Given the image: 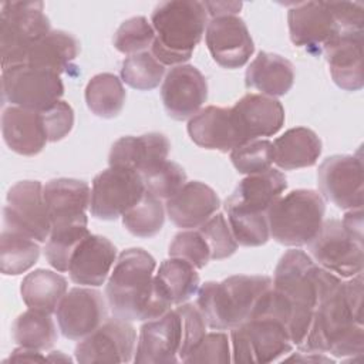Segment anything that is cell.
Returning <instances> with one entry per match:
<instances>
[{
	"label": "cell",
	"mask_w": 364,
	"mask_h": 364,
	"mask_svg": "<svg viewBox=\"0 0 364 364\" xmlns=\"http://www.w3.org/2000/svg\"><path fill=\"white\" fill-rule=\"evenodd\" d=\"M3 101L31 111H44L64 94L58 74L28 64L1 70Z\"/></svg>",
	"instance_id": "9"
},
{
	"label": "cell",
	"mask_w": 364,
	"mask_h": 364,
	"mask_svg": "<svg viewBox=\"0 0 364 364\" xmlns=\"http://www.w3.org/2000/svg\"><path fill=\"white\" fill-rule=\"evenodd\" d=\"M40 114L48 142L64 139L74 127V111L67 101L60 100Z\"/></svg>",
	"instance_id": "48"
},
{
	"label": "cell",
	"mask_w": 364,
	"mask_h": 364,
	"mask_svg": "<svg viewBox=\"0 0 364 364\" xmlns=\"http://www.w3.org/2000/svg\"><path fill=\"white\" fill-rule=\"evenodd\" d=\"M43 193L51 229L88 223L85 212L90 209L91 188L87 182L73 178L51 179L44 185Z\"/></svg>",
	"instance_id": "21"
},
{
	"label": "cell",
	"mask_w": 364,
	"mask_h": 364,
	"mask_svg": "<svg viewBox=\"0 0 364 364\" xmlns=\"http://www.w3.org/2000/svg\"><path fill=\"white\" fill-rule=\"evenodd\" d=\"M47 358L51 360V361H60V360H63V361H71V358L67 357V355H64L61 351H53V353H50V355H48Z\"/></svg>",
	"instance_id": "53"
},
{
	"label": "cell",
	"mask_w": 364,
	"mask_h": 364,
	"mask_svg": "<svg viewBox=\"0 0 364 364\" xmlns=\"http://www.w3.org/2000/svg\"><path fill=\"white\" fill-rule=\"evenodd\" d=\"M294 82L293 64L274 53L260 51L245 73V85L263 95L280 97L290 91Z\"/></svg>",
	"instance_id": "29"
},
{
	"label": "cell",
	"mask_w": 364,
	"mask_h": 364,
	"mask_svg": "<svg viewBox=\"0 0 364 364\" xmlns=\"http://www.w3.org/2000/svg\"><path fill=\"white\" fill-rule=\"evenodd\" d=\"M124 228L136 237H152L161 232L165 222V209L161 199L144 193L141 200L122 216Z\"/></svg>",
	"instance_id": "37"
},
{
	"label": "cell",
	"mask_w": 364,
	"mask_h": 364,
	"mask_svg": "<svg viewBox=\"0 0 364 364\" xmlns=\"http://www.w3.org/2000/svg\"><path fill=\"white\" fill-rule=\"evenodd\" d=\"M290 40L297 47L320 53L324 46L340 34L328 1H303L287 11Z\"/></svg>",
	"instance_id": "19"
},
{
	"label": "cell",
	"mask_w": 364,
	"mask_h": 364,
	"mask_svg": "<svg viewBox=\"0 0 364 364\" xmlns=\"http://www.w3.org/2000/svg\"><path fill=\"white\" fill-rule=\"evenodd\" d=\"M182 344V320L176 309L146 320L136 340L134 363L138 364H169L179 361Z\"/></svg>",
	"instance_id": "16"
},
{
	"label": "cell",
	"mask_w": 364,
	"mask_h": 364,
	"mask_svg": "<svg viewBox=\"0 0 364 364\" xmlns=\"http://www.w3.org/2000/svg\"><path fill=\"white\" fill-rule=\"evenodd\" d=\"M141 178L144 181L145 192L158 199H169L186 183V172L183 168L168 159L141 175Z\"/></svg>",
	"instance_id": "43"
},
{
	"label": "cell",
	"mask_w": 364,
	"mask_h": 364,
	"mask_svg": "<svg viewBox=\"0 0 364 364\" xmlns=\"http://www.w3.org/2000/svg\"><path fill=\"white\" fill-rule=\"evenodd\" d=\"M320 193L343 210L363 208V162L355 155H331L317 171Z\"/></svg>",
	"instance_id": "14"
},
{
	"label": "cell",
	"mask_w": 364,
	"mask_h": 364,
	"mask_svg": "<svg viewBox=\"0 0 364 364\" xmlns=\"http://www.w3.org/2000/svg\"><path fill=\"white\" fill-rule=\"evenodd\" d=\"M232 361L230 338L223 331L206 333L199 343L191 350L183 363H220L228 364Z\"/></svg>",
	"instance_id": "46"
},
{
	"label": "cell",
	"mask_w": 364,
	"mask_h": 364,
	"mask_svg": "<svg viewBox=\"0 0 364 364\" xmlns=\"http://www.w3.org/2000/svg\"><path fill=\"white\" fill-rule=\"evenodd\" d=\"M80 53V41L67 31L51 30L28 51L26 64L53 71L65 73Z\"/></svg>",
	"instance_id": "32"
},
{
	"label": "cell",
	"mask_w": 364,
	"mask_h": 364,
	"mask_svg": "<svg viewBox=\"0 0 364 364\" xmlns=\"http://www.w3.org/2000/svg\"><path fill=\"white\" fill-rule=\"evenodd\" d=\"M273 286L264 274H235L206 282L198 290L196 307L212 330H230L253 314L262 296Z\"/></svg>",
	"instance_id": "5"
},
{
	"label": "cell",
	"mask_w": 364,
	"mask_h": 364,
	"mask_svg": "<svg viewBox=\"0 0 364 364\" xmlns=\"http://www.w3.org/2000/svg\"><path fill=\"white\" fill-rule=\"evenodd\" d=\"M46 360H48V358L46 355H43L38 350L18 346V348L13 350L11 354L9 355V358L4 361H46Z\"/></svg>",
	"instance_id": "51"
},
{
	"label": "cell",
	"mask_w": 364,
	"mask_h": 364,
	"mask_svg": "<svg viewBox=\"0 0 364 364\" xmlns=\"http://www.w3.org/2000/svg\"><path fill=\"white\" fill-rule=\"evenodd\" d=\"M326 213L323 196L313 189H296L276 199L266 210L270 236L280 245H309L318 233Z\"/></svg>",
	"instance_id": "6"
},
{
	"label": "cell",
	"mask_w": 364,
	"mask_h": 364,
	"mask_svg": "<svg viewBox=\"0 0 364 364\" xmlns=\"http://www.w3.org/2000/svg\"><path fill=\"white\" fill-rule=\"evenodd\" d=\"M51 31L43 1H6L0 6L1 70L26 64L30 48Z\"/></svg>",
	"instance_id": "7"
},
{
	"label": "cell",
	"mask_w": 364,
	"mask_h": 364,
	"mask_svg": "<svg viewBox=\"0 0 364 364\" xmlns=\"http://www.w3.org/2000/svg\"><path fill=\"white\" fill-rule=\"evenodd\" d=\"M165 73V65H162L152 53L144 51L134 55H128L122 61L121 67V81H124L131 88L139 91H149L159 85Z\"/></svg>",
	"instance_id": "40"
},
{
	"label": "cell",
	"mask_w": 364,
	"mask_h": 364,
	"mask_svg": "<svg viewBox=\"0 0 364 364\" xmlns=\"http://www.w3.org/2000/svg\"><path fill=\"white\" fill-rule=\"evenodd\" d=\"M205 41L212 58L229 70L243 67L255 51L249 28L237 16L212 17L206 26Z\"/></svg>",
	"instance_id": "17"
},
{
	"label": "cell",
	"mask_w": 364,
	"mask_h": 364,
	"mask_svg": "<svg viewBox=\"0 0 364 364\" xmlns=\"http://www.w3.org/2000/svg\"><path fill=\"white\" fill-rule=\"evenodd\" d=\"M155 267L156 260L142 247L119 253L105 284L107 303L114 316L128 321H146L171 310L155 289Z\"/></svg>",
	"instance_id": "3"
},
{
	"label": "cell",
	"mask_w": 364,
	"mask_h": 364,
	"mask_svg": "<svg viewBox=\"0 0 364 364\" xmlns=\"http://www.w3.org/2000/svg\"><path fill=\"white\" fill-rule=\"evenodd\" d=\"M230 343L233 363H273L293 350L287 328L270 314L253 316L230 328Z\"/></svg>",
	"instance_id": "8"
},
{
	"label": "cell",
	"mask_w": 364,
	"mask_h": 364,
	"mask_svg": "<svg viewBox=\"0 0 364 364\" xmlns=\"http://www.w3.org/2000/svg\"><path fill=\"white\" fill-rule=\"evenodd\" d=\"M158 294L172 307L186 303L199 290V274L186 260L169 257L164 260L154 277Z\"/></svg>",
	"instance_id": "31"
},
{
	"label": "cell",
	"mask_w": 364,
	"mask_h": 364,
	"mask_svg": "<svg viewBox=\"0 0 364 364\" xmlns=\"http://www.w3.org/2000/svg\"><path fill=\"white\" fill-rule=\"evenodd\" d=\"M136 331L131 321L117 316L107 318L75 346V360L81 364L129 363L134 360Z\"/></svg>",
	"instance_id": "13"
},
{
	"label": "cell",
	"mask_w": 364,
	"mask_h": 364,
	"mask_svg": "<svg viewBox=\"0 0 364 364\" xmlns=\"http://www.w3.org/2000/svg\"><path fill=\"white\" fill-rule=\"evenodd\" d=\"M55 318L65 338L80 341L108 318L107 301L95 289L74 287L61 299Z\"/></svg>",
	"instance_id": "15"
},
{
	"label": "cell",
	"mask_w": 364,
	"mask_h": 364,
	"mask_svg": "<svg viewBox=\"0 0 364 364\" xmlns=\"http://www.w3.org/2000/svg\"><path fill=\"white\" fill-rule=\"evenodd\" d=\"M284 361H301V363H333V360L330 357H327L323 353H317V351H309V350H301L296 354H291L290 357L284 358Z\"/></svg>",
	"instance_id": "52"
},
{
	"label": "cell",
	"mask_w": 364,
	"mask_h": 364,
	"mask_svg": "<svg viewBox=\"0 0 364 364\" xmlns=\"http://www.w3.org/2000/svg\"><path fill=\"white\" fill-rule=\"evenodd\" d=\"M320 267L306 252L290 249L280 257L273 286L264 293L257 314L279 318L289 331L293 346L304 341L320 291Z\"/></svg>",
	"instance_id": "2"
},
{
	"label": "cell",
	"mask_w": 364,
	"mask_h": 364,
	"mask_svg": "<svg viewBox=\"0 0 364 364\" xmlns=\"http://www.w3.org/2000/svg\"><path fill=\"white\" fill-rule=\"evenodd\" d=\"M300 348L340 358L363 354V273L343 282L323 269L318 300Z\"/></svg>",
	"instance_id": "1"
},
{
	"label": "cell",
	"mask_w": 364,
	"mask_h": 364,
	"mask_svg": "<svg viewBox=\"0 0 364 364\" xmlns=\"http://www.w3.org/2000/svg\"><path fill=\"white\" fill-rule=\"evenodd\" d=\"M363 33H340L323 48L331 78L344 91H360L364 85Z\"/></svg>",
	"instance_id": "24"
},
{
	"label": "cell",
	"mask_w": 364,
	"mask_h": 364,
	"mask_svg": "<svg viewBox=\"0 0 364 364\" xmlns=\"http://www.w3.org/2000/svg\"><path fill=\"white\" fill-rule=\"evenodd\" d=\"M1 134L6 145L13 152L24 156L40 154L48 142L41 114L14 105L3 109Z\"/></svg>",
	"instance_id": "27"
},
{
	"label": "cell",
	"mask_w": 364,
	"mask_h": 364,
	"mask_svg": "<svg viewBox=\"0 0 364 364\" xmlns=\"http://www.w3.org/2000/svg\"><path fill=\"white\" fill-rule=\"evenodd\" d=\"M182 320V344L179 350V361L183 363L191 350L199 343V340L206 334V321L196 307L192 303H182L176 307Z\"/></svg>",
	"instance_id": "47"
},
{
	"label": "cell",
	"mask_w": 364,
	"mask_h": 364,
	"mask_svg": "<svg viewBox=\"0 0 364 364\" xmlns=\"http://www.w3.org/2000/svg\"><path fill=\"white\" fill-rule=\"evenodd\" d=\"M117 262L114 243L101 235H88L74 250L68 273L70 279L82 286L98 287L104 284Z\"/></svg>",
	"instance_id": "23"
},
{
	"label": "cell",
	"mask_w": 364,
	"mask_h": 364,
	"mask_svg": "<svg viewBox=\"0 0 364 364\" xmlns=\"http://www.w3.org/2000/svg\"><path fill=\"white\" fill-rule=\"evenodd\" d=\"M145 186L132 169L109 166L100 172L91 186L90 212L101 220H115L141 200Z\"/></svg>",
	"instance_id": "11"
},
{
	"label": "cell",
	"mask_w": 364,
	"mask_h": 364,
	"mask_svg": "<svg viewBox=\"0 0 364 364\" xmlns=\"http://www.w3.org/2000/svg\"><path fill=\"white\" fill-rule=\"evenodd\" d=\"M67 293V279L57 272L36 269L28 273L20 286V294L28 309L55 313L61 299Z\"/></svg>",
	"instance_id": "33"
},
{
	"label": "cell",
	"mask_w": 364,
	"mask_h": 364,
	"mask_svg": "<svg viewBox=\"0 0 364 364\" xmlns=\"http://www.w3.org/2000/svg\"><path fill=\"white\" fill-rule=\"evenodd\" d=\"M230 161L235 169L243 175L260 173L272 168L273 142L255 139L230 151Z\"/></svg>",
	"instance_id": "42"
},
{
	"label": "cell",
	"mask_w": 364,
	"mask_h": 364,
	"mask_svg": "<svg viewBox=\"0 0 364 364\" xmlns=\"http://www.w3.org/2000/svg\"><path fill=\"white\" fill-rule=\"evenodd\" d=\"M37 240L3 229L0 237V270L6 276H18L31 269L40 257Z\"/></svg>",
	"instance_id": "36"
},
{
	"label": "cell",
	"mask_w": 364,
	"mask_h": 364,
	"mask_svg": "<svg viewBox=\"0 0 364 364\" xmlns=\"http://www.w3.org/2000/svg\"><path fill=\"white\" fill-rule=\"evenodd\" d=\"M169 139L161 132H148L138 136H121L109 151V166L127 168L144 175L168 159Z\"/></svg>",
	"instance_id": "22"
},
{
	"label": "cell",
	"mask_w": 364,
	"mask_h": 364,
	"mask_svg": "<svg viewBox=\"0 0 364 364\" xmlns=\"http://www.w3.org/2000/svg\"><path fill=\"white\" fill-rule=\"evenodd\" d=\"M287 189V179L279 169H267L243 178L226 198V206H236L249 212L266 213L270 205Z\"/></svg>",
	"instance_id": "28"
},
{
	"label": "cell",
	"mask_w": 364,
	"mask_h": 364,
	"mask_svg": "<svg viewBox=\"0 0 364 364\" xmlns=\"http://www.w3.org/2000/svg\"><path fill=\"white\" fill-rule=\"evenodd\" d=\"M242 145L277 134L284 125V108L274 97L246 94L230 107Z\"/></svg>",
	"instance_id": "20"
},
{
	"label": "cell",
	"mask_w": 364,
	"mask_h": 364,
	"mask_svg": "<svg viewBox=\"0 0 364 364\" xmlns=\"http://www.w3.org/2000/svg\"><path fill=\"white\" fill-rule=\"evenodd\" d=\"M40 181H20L6 196L3 209L4 229L28 236L40 243L51 233V220Z\"/></svg>",
	"instance_id": "12"
},
{
	"label": "cell",
	"mask_w": 364,
	"mask_h": 364,
	"mask_svg": "<svg viewBox=\"0 0 364 364\" xmlns=\"http://www.w3.org/2000/svg\"><path fill=\"white\" fill-rule=\"evenodd\" d=\"M321 149V139L313 129L290 128L273 142V164L284 171L309 168L316 165Z\"/></svg>",
	"instance_id": "30"
},
{
	"label": "cell",
	"mask_w": 364,
	"mask_h": 364,
	"mask_svg": "<svg viewBox=\"0 0 364 364\" xmlns=\"http://www.w3.org/2000/svg\"><path fill=\"white\" fill-rule=\"evenodd\" d=\"M155 30L152 55L162 65H181L192 57L208 26L203 1L171 0L159 3L152 14Z\"/></svg>",
	"instance_id": "4"
},
{
	"label": "cell",
	"mask_w": 364,
	"mask_h": 364,
	"mask_svg": "<svg viewBox=\"0 0 364 364\" xmlns=\"http://www.w3.org/2000/svg\"><path fill=\"white\" fill-rule=\"evenodd\" d=\"M186 129L191 139L205 149L230 152L242 145L230 108L205 107L189 119Z\"/></svg>",
	"instance_id": "26"
},
{
	"label": "cell",
	"mask_w": 364,
	"mask_h": 364,
	"mask_svg": "<svg viewBox=\"0 0 364 364\" xmlns=\"http://www.w3.org/2000/svg\"><path fill=\"white\" fill-rule=\"evenodd\" d=\"M203 6L212 17L235 16L242 9L240 1H203Z\"/></svg>",
	"instance_id": "49"
},
{
	"label": "cell",
	"mask_w": 364,
	"mask_h": 364,
	"mask_svg": "<svg viewBox=\"0 0 364 364\" xmlns=\"http://www.w3.org/2000/svg\"><path fill=\"white\" fill-rule=\"evenodd\" d=\"M219 208L220 199L218 193L209 185L199 181L186 182L165 203L171 222L182 229L199 228Z\"/></svg>",
	"instance_id": "25"
},
{
	"label": "cell",
	"mask_w": 364,
	"mask_h": 364,
	"mask_svg": "<svg viewBox=\"0 0 364 364\" xmlns=\"http://www.w3.org/2000/svg\"><path fill=\"white\" fill-rule=\"evenodd\" d=\"M154 41L155 30L144 16H135L121 23L112 38L114 47L127 55L144 53L148 47H152Z\"/></svg>",
	"instance_id": "41"
},
{
	"label": "cell",
	"mask_w": 364,
	"mask_h": 364,
	"mask_svg": "<svg viewBox=\"0 0 364 364\" xmlns=\"http://www.w3.org/2000/svg\"><path fill=\"white\" fill-rule=\"evenodd\" d=\"M169 257L186 260L196 269H203L210 260V250L199 230H182L176 233L168 249Z\"/></svg>",
	"instance_id": "45"
},
{
	"label": "cell",
	"mask_w": 364,
	"mask_h": 364,
	"mask_svg": "<svg viewBox=\"0 0 364 364\" xmlns=\"http://www.w3.org/2000/svg\"><path fill=\"white\" fill-rule=\"evenodd\" d=\"M90 235L87 225H73L51 229L44 246V256L48 264L57 272H68L71 256L75 247Z\"/></svg>",
	"instance_id": "39"
},
{
	"label": "cell",
	"mask_w": 364,
	"mask_h": 364,
	"mask_svg": "<svg viewBox=\"0 0 364 364\" xmlns=\"http://www.w3.org/2000/svg\"><path fill=\"white\" fill-rule=\"evenodd\" d=\"M341 223L351 235L363 239V208L347 210Z\"/></svg>",
	"instance_id": "50"
},
{
	"label": "cell",
	"mask_w": 364,
	"mask_h": 364,
	"mask_svg": "<svg viewBox=\"0 0 364 364\" xmlns=\"http://www.w3.org/2000/svg\"><path fill=\"white\" fill-rule=\"evenodd\" d=\"M363 239L351 235L338 219L323 222L309 243L310 257L320 267L344 279L363 273Z\"/></svg>",
	"instance_id": "10"
},
{
	"label": "cell",
	"mask_w": 364,
	"mask_h": 364,
	"mask_svg": "<svg viewBox=\"0 0 364 364\" xmlns=\"http://www.w3.org/2000/svg\"><path fill=\"white\" fill-rule=\"evenodd\" d=\"M127 92L122 81L111 73L94 75L85 87V102L88 109L100 118L117 117L125 104Z\"/></svg>",
	"instance_id": "34"
},
{
	"label": "cell",
	"mask_w": 364,
	"mask_h": 364,
	"mask_svg": "<svg viewBox=\"0 0 364 364\" xmlns=\"http://www.w3.org/2000/svg\"><path fill=\"white\" fill-rule=\"evenodd\" d=\"M228 223L237 242L245 247H257L270 239L266 213L249 212L236 206H226Z\"/></svg>",
	"instance_id": "38"
},
{
	"label": "cell",
	"mask_w": 364,
	"mask_h": 364,
	"mask_svg": "<svg viewBox=\"0 0 364 364\" xmlns=\"http://www.w3.org/2000/svg\"><path fill=\"white\" fill-rule=\"evenodd\" d=\"M161 98L171 118L176 121L191 119L200 111L208 98L206 78L195 65H175L162 82Z\"/></svg>",
	"instance_id": "18"
},
{
	"label": "cell",
	"mask_w": 364,
	"mask_h": 364,
	"mask_svg": "<svg viewBox=\"0 0 364 364\" xmlns=\"http://www.w3.org/2000/svg\"><path fill=\"white\" fill-rule=\"evenodd\" d=\"M11 336L20 347L44 351L57 341V328L48 313L28 309L14 320Z\"/></svg>",
	"instance_id": "35"
},
{
	"label": "cell",
	"mask_w": 364,
	"mask_h": 364,
	"mask_svg": "<svg viewBox=\"0 0 364 364\" xmlns=\"http://www.w3.org/2000/svg\"><path fill=\"white\" fill-rule=\"evenodd\" d=\"M199 232L208 243L210 259L222 260L230 257L237 250V242L230 230V226L222 213H215L203 225Z\"/></svg>",
	"instance_id": "44"
}]
</instances>
